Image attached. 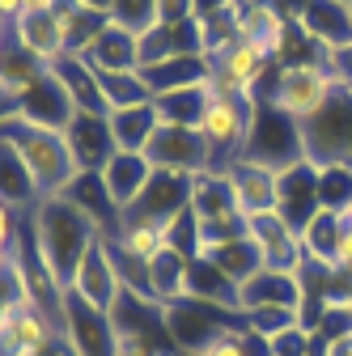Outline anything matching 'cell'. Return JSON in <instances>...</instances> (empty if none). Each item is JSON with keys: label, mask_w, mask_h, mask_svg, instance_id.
Segmentation results:
<instances>
[{"label": "cell", "mask_w": 352, "mask_h": 356, "mask_svg": "<svg viewBox=\"0 0 352 356\" xmlns=\"http://www.w3.org/2000/svg\"><path fill=\"white\" fill-rule=\"evenodd\" d=\"M26 225H30V238H34V254H38L42 276L51 280L56 293H64L72 272H77V263H81V254L102 238L98 225L68 195L38 200L34 212L26 216Z\"/></svg>", "instance_id": "6da1fadb"}, {"label": "cell", "mask_w": 352, "mask_h": 356, "mask_svg": "<svg viewBox=\"0 0 352 356\" xmlns=\"http://www.w3.org/2000/svg\"><path fill=\"white\" fill-rule=\"evenodd\" d=\"M0 140H5L30 170V178L38 183V195H64L68 183L77 178V165H72V153H68V140L60 127H47V123H34L17 111L0 115Z\"/></svg>", "instance_id": "7a4b0ae2"}, {"label": "cell", "mask_w": 352, "mask_h": 356, "mask_svg": "<svg viewBox=\"0 0 352 356\" xmlns=\"http://www.w3.org/2000/svg\"><path fill=\"white\" fill-rule=\"evenodd\" d=\"M335 89L339 85L327 72V64H272L268 81H263V89H259V102H272L289 119L305 123V119H314L331 102Z\"/></svg>", "instance_id": "3957f363"}, {"label": "cell", "mask_w": 352, "mask_h": 356, "mask_svg": "<svg viewBox=\"0 0 352 356\" xmlns=\"http://www.w3.org/2000/svg\"><path fill=\"white\" fill-rule=\"evenodd\" d=\"M255 98H234V94H212L204 119H200V136L208 145V161L212 170H225L234 161H242L246 153V136L255 123Z\"/></svg>", "instance_id": "277c9868"}, {"label": "cell", "mask_w": 352, "mask_h": 356, "mask_svg": "<svg viewBox=\"0 0 352 356\" xmlns=\"http://www.w3.org/2000/svg\"><path fill=\"white\" fill-rule=\"evenodd\" d=\"M161 323H166L170 343L179 352H187V356L208 348L216 335H225L234 327H246V318L238 314V309H221V305H208V301H195V297L166 301L161 305Z\"/></svg>", "instance_id": "5b68a950"}, {"label": "cell", "mask_w": 352, "mask_h": 356, "mask_svg": "<svg viewBox=\"0 0 352 356\" xmlns=\"http://www.w3.org/2000/svg\"><path fill=\"white\" fill-rule=\"evenodd\" d=\"M301 153L314 165H352V89H335L331 102L301 123Z\"/></svg>", "instance_id": "8992f818"}, {"label": "cell", "mask_w": 352, "mask_h": 356, "mask_svg": "<svg viewBox=\"0 0 352 356\" xmlns=\"http://www.w3.org/2000/svg\"><path fill=\"white\" fill-rule=\"evenodd\" d=\"M208 64H212V89H216V94L255 98V102H259L263 81H268V72H272L268 47H263L259 38H250V34H238L230 47L212 51Z\"/></svg>", "instance_id": "52a82bcc"}, {"label": "cell", "mask_w": 352, "mask_h": 356, "mask_svg": "<svg viewBox=\"0 0 352 356\" xmlns=\"http://www.w3.org/2000/svg\"><path fill=\"white\" fill-rule=\"evenodd\" d=\"M56 323H60V339H64L77 356H115V348H119L111 309L90 305L85 297H77L72 289H64V297H60Z\"/></svg>", "instance_id": "ba28073f"}, {"label": "cell", "mask_w": 352, "mask_h": 356, "mask_svg": "<svg viewBox=\"0 0 352 356\" xmlns=\"http://www.w3.org/2000/svg\"><path fill=\"white\" fill-rule=\"evenodd\" d=\"M191 212H195L200 229H204V246L246 234V216L234 204L225 170H204V174L191 178Z\"/></svg>", "instance_id": "9c48e42d"}, {"label": "cell", "mask_w": 352, "mask_h": 356, "mask_svg": "<svg viewBox=\"0 0 352 356\" xmlns=\"http://www.w3.org/2000/svg\"><path fill=\"white\" fill-rule=\"evenodd\" d=\"M297 157H305L301 153V123L289 119L285 111H276L272 102H259L242 161H259V165L280 170V165H293Z\"/></svg>", "instance_id": "30bf717a"}, {"label": "cell", "mask_w": 352, "mask_h": 356, "mask_svg": "<svg viewBox=\"0 0 352 356\" xmlns=\"http://www.w3.org/2000/svg\"><path fill=\"white\" fill-rule=\"evenodd\" d=\"M276 212L289 220L297 234L323 212V200H319V165L314 161L297 157L293 165H280L276 170Z\"/></svg>", "instance_id": "8fae6325"}, {"label": "cell", "mask_w": 352, "mask_h": 356, "mask_svg": "<svg viewBox=\"0 0 352 356\" xmlns=\"http://www.w3.org/2000/svg\"><path fill=\"white\" fill-rule=\"evenodd\" d=\"M246 238L259 246L263 267H272V272H301V267H305L301 234L289 225L280 212H259V216H246Z\"/></svg>", "instance_id": "7c38bea8"}, {"label": "cell", "mask_w": 352, "mask_h": 356, "mask_svg": "<svg viewBox=\"0 0 352 356\" xmlns=\"http://www.w3.org/2000/svg\"><path fill=\"white\" fill-rule=\"evenodd\" d=\"M68 289L77 297H85L90 305H98V309H111L115 305V297L123 293V280H119V263H115V250H111L106 238H98L90 250L81 254Z\"/></svg>", "instance_id": "4fadbf2b"}, {"label": "cell", "mask_w": 352, "mask_h": 356, "mask_svg": "<svg viewBox=\"0 0 352 356\" xmlns=\"http://www.w3.org/2000/svg\"><path fill=\"white\" fill-rule=\"evenodd\" d=\"M149 161L161 165V170H183V174H204L212 170L208 161V145L200 136V127H179V123H161L153 131V140H149Z\"/></svg>", "instance_id": "5bb4252c"}, {"label": "cell", "mask_w": 352, "mask_h": 356, "mask_svg": "<svg viewBox=\"0 0 352 356\" xmlns=\"http://www.w3.org/2000/svg\"><path fill=\"white\" fill-rule=\"evenodd\" d=\"M64 140H68L77 174H102V165L119 153L115 136H111V119L94 115V111H77L72 123L64 127Z\"/></svg>", "instance_id": "9a60e30c"}, {"label": "cell", "mask_w": 352, "mask_h": 356, "mask_svg": "<svg viewBox=\"0 0 352 356\" xmlns=\"http://www.w3.org/2000/svg\"><path fill=\"white\" fill-rule=\"evenodd\" d=\"M191 208V174L183 170H153V183L145 187L141 204L131 208L127 216H145V220H157V225H170L179 212Z\"/></svg>", "instance_id": "2e32d148"}, {"label": "cell", "mask_w": 352, "mask_h": 356, "mask_svg": "<svg viewBox=\"0 0 352 356\" xmlns=\"http://www.w3.org/2000/svg\"><path fill=\"white\" fill-rule=\"evenodd\" d=\"M305 301V289H301V276L297 272H272V267H263L255 272L246 284H238V309L250 314V309H301Z\"/></svg>", "instance_id": "e0dca14e"}, {"label": "cell", "mask_w": 352, "mask_h": 356, "mask_svg": "<svg viewBox=\"0 0 352 356\" xmlns=\"http://www.w3.org/2000/svg\"><path fill=\"white\" fill-rule=\"evenodd\" d=\"M153 170L157 165L149 161V153H115L102 165V183H106V191H111V200H115V208L123 216L141 204L145 187L153 183Z\"/></svg>", "instance_id": "ac0fdd59"}, {"label": "cell", "mask_w": 352, "mask_h": 356, "mask_svg": "<svg viewBox=\"0 0 352 356\" xmlns=\"http://www.w3.org/2000/svg\"><path fill=\"white\" fill-rule=\"evenodd\" d=\"M230 191L242 216H259V212H276V170L259 165V161H234L225 165Z\"/></svg>", "instance_id": "d6986e66"}, {"label": "cell", "mask_w": 352, "mask_h": 356, "mask_svg": "<svg viewBox=\"0 0 352 356\" xmlns=\"http://www.w3.org/2000/svg\"><path fill=\"white\" fill-rule=\"evenodd\" d=\"M51 13H56V26H60V47L68 56H85L98 42V34L111 26L106 13L85 9L81 0H51Z\"/></svg>", "instance_id": "ffe728a7"}, {"label": "cell", "mask_w": 352, "mask_h": 356, "mask_svg": "<svg viewBox=\"0 0 352 356\" xmlns=\"http://www.w3.org/2000/svg\"><path fill=\"white\" fill-rule=\"evenodd\" d=\"M9 34H13V47L17 51L34 56L42 64H51L56 56H64V47H60V26H56L51 5L47 9H26V13H17L9 22Z\"/></svg>", "instance_id": "44dd1931"}, {"label": "cell", "mask_w": 352, "mask_h": 356, "mask_svg": "<svg viewBox=\"0 0 352 356\" xmlns=\"http://www.w3.org/2000/svg\"><path fill=\"white\" fill-rule=\"evenodd\" d=\"M17 115H26V119H34V123H47V127H68L72 123V115H77V102L68 98V89H64V81L47 68L38 81H34V89L22 98V106H17Z\"/></svg>", "instance_id": "7402d4cb"}, {"label": "cell", "mask_w": 352, "mask_h": 356, "mask_svg": "<svg viewBox=\"0 0 352 356\" xmlns=\"http://www.w3.org/2000/svg\"><path fill=\"white\" fill-rule=\"evenodd\" d=\"M297 26L310 34L323 51H335L344 42H352V5H339V0H310L301 9Z\"/></svg>", "instance_id": "603a6c76"}, {"label": "cell", "mask_w": 352, "mask_h": 356, "mask_svg": "<svg viewBox=\"0 0 352 356\" xmlns=\"http://www.w3.org/2000/svg\"><path fill=\"white\" fill-rule=\"evenodd\" d=\"M85 216L98 225V234L111 242L115 234H119V225H123V212L115 208V200H111V191H106V183H102V174H77L72 183H68V191H64Z\"/></svg>", "instance_id": "cb8c5ba5"}, {"label": "cell", "mask_w": 352, "mask_h": 356, "mask_svg": "<svg viewBox=\"0 0 352 356\" xmlns=\"http://www.w3.org/2000/svg\"><path fill=\"white\" fill-rule=\"evenodd\" d=\"M187 267H191V259L166 242V246L149 259V267H145V289H149V297H153L157 305L187 297Z\"/></svg>", "instance_id": "d4e9b609"}, {"label": "cell", "mask_w": 352, "mask_h": 356, "mask_svg": "<svg viewBox=\"0 0 352 356\" xmlns=\"http://www.w3.org/2000/svg\"><path fill=\"white\" fill-rule=\"evenodd\" d=\"M60 81H64V89H68V98L77 102V111H94V115H111V106H106V98H102V85H98V72L85 64L81 56H56L51 64H47Z\"/></svg>", "instance_id": "484cf974"}, {"label": "cell", "mask_w": 352, "mask_h": 356, "mask_svg": "<svg viewBox=\"0 0 352 356\" xmlns=\"http://www.w3.org/2000/svg\"><path fill=\"white\" fill-rule=\"evenodd\" d=\"M141 76H145V85L157 98V94H170V89H187V85L212 81V64H208V56H170L161 64L141 68Z\"/></svg>", "instance_id": "4316f807"}, {"label": "cell", "mask_w": 352, "mask_h": 356, "mask_svg": "<svg viewBox=\"0 0 352 356\" xmlns=\"http://www.w3.org/2000/svg\"><path fill=\"white\" fill-rule=\"evenodd\" d=\"M90 68H115V72H127V68H141V34H131L123 26H106L98 34V42L81 56Z\"/></svg>", "instance_id": "83f0119b"}, {"label": "cell", "mask_w": 352, "mask_h": 356, "mask_svg": "<svg viewBox=\"0 0 352 356\" xmlns=\"http://www.w3.org/2000/svg\"><path fill=\"white\" fill-rule=\"evenodd\" d=\"M212 267H221V272L234 280V284H246L255 272H263V259H259V246L246 238V234H238V238H225V242H208L204 250H200Z\"/></svg>", "instance_id": "f1b7e54d"}, {"label": "cell", "mask_w": 352, "mask_h": 356, "mask_svg": "<svg viewBox=\"0 0 352 356\" xmlns=\"http://www.w3.org/2000/svg\"><path fill=\"white\" fill-rule=\"evenodd\" d=\"M111 136H115V149L119 153H145L153 131L161 127L157 119V106L145 102V106H127V111H111Z\"/></svg>", "instance_id": "f546056e"}, {"label": "cell", "mask_w": 352, "mask_h": 356, "mask_svg": "<svg viewBox=\"0 0 352 356\" xmlns=\"http://www.w3.org/2000/svg\"><path fill=\"white\" fill-rule=\"evenodd\" d=\"M212 81L204 85H187V89H170V94H157L153 106H157V119L161 123H179V127H200L208 102H212Z\"/></svg>", "instance_id": "4dcf8cb0"}, {"label": "cell", "mask_w": 352, "mask_h": 356, "mask_svg": "<svg viewBox=\"0 0 352 356\" xmlns=\"http://www.w3.org/2000/svg\"><path fill=\"white\" fill-rule=\"evenodd\" d=\"M0 200H5L9 208H17L22 216H30L34 204L42 200L38 195V183L30 178V170H26V161L5 140H0Z\"/></svg>", "instance_id": "1f68e13d"}, {"label": "cell", "mask_w": 352, "mask_h": 356, "mask_svg": "<svg viewBox=\"0 0 352 356\" xmlns=\"http://www.w3.org/2000/svg\"><path fill=\"white\" fill-rule=\"evenodd\" d=\"M187 297L208 301V305H221V309H238V284L221 272V267H212L204 254L191 259V267H187ZM238 314H242V309H238Z\"/></svg>", "instance_id": "d6a6232c"}, {"label": "cell", "mask_w": 352, "mask_h": 356, "mask_svg": "<svg viewBox=\"0 0 352 356\" xmlns=\"http://www.w3.org/2000/svg\"><path fill=\"white\" fill-rule=\"evenodd\" d=\"M98 72V85H102V98L111 111H127V106H145L153 102V89L145 85L141 68H127V72H115V68H94Z\"/></svg>", "instance_id": "836d02e7"}, {"label": "cell", "mask_w": 352, "mask_h": 356, "mask_svg": "<svg viewBox=\"0 0 352 356\" xmlns=\"http://www.w3.org/2000/svg\"><path fill=\"white\" fill-rule=\"evenodd\" d=\"M339 229H344V216L339 212H319L310 225L301 229V246H305V259L310 263H323L331 267L335 259V242H339Z\"/></svg>", "instance_id": "e575fe53"}, {"label": "cell", "mask_w": 352, "mask_h": 356, "mask_svg": "<svg viewBox=\"0 0 352 356\" xmlns=\"http://www.w3.org/2000/svg\"><path fill=\"white\" fill-rule=\"evenodd\" d=\"M319 200L323 212H348L352 208V165H319Z\"/></svg>", "instance_id": "d590c367"}, {"label": "cell", "mask_w": 352, "mask_h": 356, "mask_svg": "<svg viewBox=\"0 0 352 356\" xmlns=\"http://www.w3.org/2000/svg\"><path fill=\"white\" fill-rule=\"evenodd\" d=\"M111 22L131 30V34H145L157 22V0H115V5H111Z\"/></svg>", "instance_id": "8d00e7d4"}, {"label": "cell", "mask_w": 352, "mask_h": 356, "mask_svg": "<svg viewBox=\"0 0 352 356\" xmlns=\"http://www.w3.org/2000/svg\"><path fill=\"white\" fill-rule=\"evenodd\" d=\"M242 318H246V327H250L255 335L276 339L280 331L297 327V309H276V305H268V309H250V314H242Z\"/></svg>", "instance_id": "74e56055"}, {"label": "cell", "mask_w": 352, "mask_h": 356, "mask_svg": "<svg viewBox=\"0 0 352 356\" xmlns=\"http://www.w3.org/2000/svg\"><path fill=\"white\" fill-rule=\"evenodd\" d=\"M246 327H234V331H225V335H216L208 348H200L195 356H246Z\"/></svg>", "instance_id": "f35d334b"}, {"label": "cell", "mask_w": 352, "mask_h": 356, "mask_svg": "<svg viewBox=\"0 0 352 356\" xmlns=\"http://www.w3.org/2000/svg\"><path fill=\"white\" fill-rule=\"evenodd\" d=\"M327 72L335 76V85L339 89H352V42H344V47H335V51H327Z\"/></svg>", "instance_id": "ab89813d"}, {"label": "cell", "mask_w": 352, "mask_h": 356, "mask_svg": "<svg viewBox=\"0 0 352 356\" xmlns=\"http://www.w3.org/2000/svg\"><path fill=\"white\" fill-rule=\"evenodd\" d=\"M191 17H195V0H157V22L161 26H179V22H191Z\"/></svg>", "instance_id": "60d3db41"}, {"label": "cell", "mask_w": 352, "mask_h": 356, "mask_svg": "<svg viewBox=\"0 0 352 356\" xmlns=\"http://www.w3.org/2000/svg\"><path fill=\"white\" fill-rule=\"evenodd\" d=\"M331 267L339 276H352V225L344 220V229H339V242H335V259H331Z\"/></svg>", "instance_id": "b9f144b4"}, {"label": "cell", "mask_w": 352, "mask_h": 356, "mask_svg": "<svg viewBox=\"0 0 352 356\" xmlns=\"http://www.w3.org/2000/svg\"><path fill=\"white\" fill-rule=\"evenodd\" d=\"M51 0H0V22H13L26 9H47Z\"/></svg>", "instance_id": "7bdbcfd3"}, {"label": "cell", "mask_w": 352, "mask_h": 356, "mask_svg": "<svg viewBox=\"0 0 352 356\" xmlns=\"http://www.w3.org/2000/svg\"><path fill=\"white\" fill-rule=\"evenodd\" d=\"M13 238H17V208L0 200V242H13Z\"/></svg>", "instance_id": "ee69618b"}, {"label": "cell", "mask_w": 352, "mask_h": 356, "mask_svg": "<svg viewBox=\"0 0 352 356\" xmlns=\"http://www.w3.org/2000/svg\"><path fill=\"white\" fill-rule=\"evenodd\" d=\"M242 0H195V17H212V13H225V9H238Z\"/></svg>", "instance_id": "f6af8a7d"}, {"label": "cell", "mask_w": 352, "mask_h": 356, "mask_svg": "<svg viewBox=\"0 0 352 356\" xmlns=\"http://www.w3.org/2000/svg\"><path fill=\"white\" fill-rule=\"evenodd\" d=\"M9 51H13V34H9V22H0V64L9 60Z\"/></svg>", "instance_id": "bcb514c9"}, {"label": "cell", "mask_w": 352, "mask_h": 356, "mask_svg": "<svg viewBox=\"0 0 352 356\" xmlns=\"http://www.w3.org/2000/svg\"><path fill=\"white\" fill-rule=\"evenodd\" d=\"M81 5H85V9H98V13L111 17V5H115V0H81Z\"/></svg>", "instance_id": "7dc6e473"}, {"label": "cell", "mask_w": 352, "mask_h": 356, "mask_svg": "<svg viewBox=\"0 0 352 356\" xmlns=\"http://www.w3.org/2000/svg\"><path fill=\"white\" fill-rule=\"evenodd\" d=\"M13 242H17V238H13ZM13 242H0V267L13 263Z\"/></svg>", "instance_id": "c3c4849f"}, {"label": "cell", "mask_w": 352, "mask_h": 356, "mask_svg": "<svg viewBox=\"0 0 352 356\" xmlns=\"http://www.w3.org/2000/svg\"><path fill=\"white\" fill-rule=\"evenodd\" d=\"M157 356H187V352H179V348H166V352H157Z\"/></svg>", "instance_id": "681fc988"}, {"label": "cell", "mask_w": 352, "mask_h": 356, "mask_svg": "<svg viewBox=\"0 0 352 356\" xmlns=\"http://www.w3.org/2000/svg\"><path fill=\"white\" fill-rule=\"evenodd\" d=\"M344 220H348V225H352V208H348V212H344Z\"/></svg>", "instance_id": "f907efd6"}, {"label": "cell", "mask_w": 352, "mask_h": 356, "mask_svg": "<svg viewBox=\"0 0 352 356\" xmlns=\"http://www.w3.org/2000/svg\"><path fill=\"white\" fill-rule=\"evenodd\" d=\"M339 5H352V0H339Z\"/></svg>", "instance_id": "816d5d0a"}]
</instances>
